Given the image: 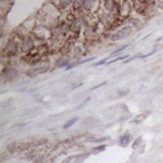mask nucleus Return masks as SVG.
<instances>
[{
	"label": "nucleus",
	"mask_w": 163,
	"mask_h": 163,
	"mask_svg": "<svg viewBox=\"0 0 163 163\" xmlns=\"http://www.w3.org/2000/svg\"><path fill=\"white\" fill-rule=\"evenodd\" d=\"M126 47H127V45H124L122 47L117 49V50H116V51H112V54H111V57H112V56H116V55H119V54H121V52H122V51H124V50H125Z\"/></svg>",
	"instance_id": "obj_10"
},
{
	"label": "nucleus",
	"mask_w": 163,
	"mask_h": 163,
	"mask_svg": "<svg viewBox=\"0 0 163 163\" xmlns=\"http://www.w3.org/2000/svg\"><path fill=\"white\" fill-rule=\"evenodd\" d=\"M148 115H149V112H147V114H144V115H139L138 117L135 119L133 122H134V124H139V121H142V120H144V119H145V117H147V116H148Z\"/></svg>",
	"instance_id": "obj_11"
},
{
	"label": "nucleus",
	"mask_w": 163,
	"mask_h": 163,
	"mask_svg": "<svg viewBox=\"0 0 163 163\" xmlns=\"http://www.w3.org/2000/svg\"><path fill=\"white\" fill-rule=\"evenodd\" d=\"M106 61H107V59H103V60H101V61H98V63H96V64H94V66H99V65L107 64V63H106Z\"/></svg>",
	"instance_id": "obj_14"
},
{
	"label": "nucleus",
	"mask_w": 163,
	"mask_h": 163,
	"mask_svg": "<svg viewBox=\"0 0 163 163\" xmlns=\"http://www.w3.org/2000/svg\"><path fill=\"white\" fill-rule=\"evenodd\" d=\"M104 149H106V145H98V147H94V148L92 149V152H94V153H97V152H103Z\"/></svg>",
	"instance_id": "obj_13"
},
{
	"label": "nucleus",
	"mask_w": 163,
	"mask_h": 163,
	"mask_svg": "<svg viewBox=\"0 0 163 163\" xmlns=\"http://www.w3.org/2000/svg\"><path fill=\"white\" fill-rule=\"evenodd\" d=\"M131 31H133V27H131V26L122 27L121 29L116 31V33L111 34V36H110V40L116 41V40H121V38H125V37H127V36H129V34L131 33Z\"/></svg>",
	"instance_id": "obj_5"
},
{
	"label": "nucleus",
	"mask_w": 163,
	"mask_h": 163,
	"mask_svg": "<svg viewBox=\"0 0 163 163\" xmlns=\"http://www.w3.org/2000/svg\"><path fill=\"white\" fill-rule=\"evenodd\" d=\"M142 140H143V138H140V137H139V138H137V139H135V140H134V143H133V149H135V148H138V147H139V145H140V144H142Z\"/></svg>",
	"instance_id": "obj_12"
},
{
	"label": "nucleus",
	"mask_w": 163,
	"mask_h": 163,
	"mask_svg": "<svg viewBox=\"0 0 163 163\" xmlns=\"http://www.w3.org/2000/svg\"><path fill=\"white\" fill-rule=\"evenodd\" d=\"M71 63V57L69 55H61L59 59L56 60V66L57 68H65L66 69Z\"/></svg>",
	"instance_id": "obj_6"
},
{
	"label": "nucleus",
	"mask_w": 163,
	"mask_h": 163,
	"mask_svg": "<svg viewBox=\"0 0 163 163\" xmlns=\"http://www.w3.org/2000/svg\"><path fill=\"white\" fill-rule=\"evenodd\" d=\"M37 46H38L37 42L34 41V38L32 36L26 37L24 40L22 41L21 46H19V54H22V56H24V55H27V54L32 52L33 50L37 47Z\"/></svg>",
	"instance_id": "obj_1"
},
{
	"label": "nucleus",
	"mask_w": 163,
	"mask_h": 163,
	"mask_svg": "<svg viewBox=\"0 0 163 163\" xmlns=\"http://www.w3.org/2000/svg\"><path fill=\"white\" fill-rule=\"evenodd\" d=\"M130 139H131V135L129 133H125L124 135H121L119 139V144L121 145V147H126L127 144L130 143Z\"/></svg>",
	"instance_id": "obj_7"
},
{
	"label": "nucleus",
	"mask_w": 163,
	"mask_h": 163,
	"mask_svg": "<svg viewBox=\"0 0 163 163\" xmlns=\"http://www.w3.org/2000/svg\"><path fill=\"white\" fill-rule=\"evenodd\" d=\"M6 150H8V153H9V154L18 153L19 152V143H10V144H8Z\"/></svg>",
	"instance_id": "obj_8"
},
{
	"label": "nucleus",
	"mask_w": 163,
	"mask_h": 163,
	"mask_svg": "<svg viewBox=\"0 0 163 163\" xmlns=\"http://www.w3.org/2000/svg\"><path fill=\"white\" fill-rule=\"evenodd\" d=\"M150 1H133V11L139 15H147Z\"/></svg>",
	"instance_id": "obj_3"
},
{
	"label": "nucleus",
	"mask_w": 163,
	"mask_h": 163,
	"mask_svg": "<svg viewBox=\"0 0 163 163\" xmlns=\"http://www.w3.org/2000/svg\"><path fill=\"white\" fill-rule=\"evenodd\" d=\"M51 3L57 8V10H59L61 14H65V13H68V11H70L71 6H73L71 0H60V1H51Z\"/></svg>",
	"instance_id": "obj_4"
},
{
	"label": "nucleus",
	"mask_w": 163,
	"mask_h": 163,
	"mask_svg": "<svg viewBox=\"0 0 163 163\" xmlns=\"http://www.w3.org/2000/svg\"><path fill=\"white\" fill-rule=\"evenodd\" d=\"M101 6V1H93V0H87V1H83V9L85 14L89 15H96L97 11H98ZM97 17V15H96Z\"/></svg>",
	"instance_id": "obj_2"
},
{
	"label": "nucleus",
	"mask_w": 163,
	"mask_h": 163,
	"mask_svg": "<svg viewBox=\"0 0 163 163\" xmlns=\"http://www.w3.org/2000/svg\"><path fill=\"white\" fill-rule=\"evenodd\" d=\"M76 121H78V117H73V119H70V120H69V121H66V122H65L63 127H64L65 130H66V129H69V127H70V126H73V125H74V124H75Z\"/></svg>",
	"instance_id": "obj_9"
},
{
	"label": "nucleus",
	"mask_w": 163,
	"mask_h": 163,
	"mask_svg": "<svg viewBox=\"0 0 163 163\" xmlns=\"http://www.w3.org/2000/svg\"><path fill=\"white\" fill-rule=\"evenodd\" d=\"M156 6H159V8H163V3L159 1V3H156Z\"/></svg>",
	"instance_id": "obj_15"
}]
</instances>
